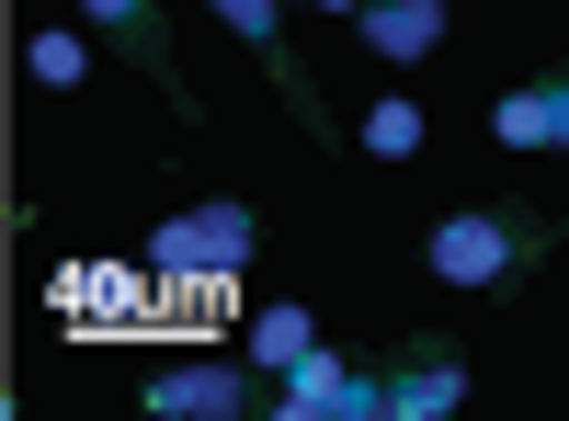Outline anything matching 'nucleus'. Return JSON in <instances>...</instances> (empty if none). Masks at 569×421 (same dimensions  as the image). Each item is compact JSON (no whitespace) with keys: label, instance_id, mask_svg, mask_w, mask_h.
<instances>
[{"label":"nucleus","instance_id":"obj_1","mask_svg":"<svg viewBox=\"0 0 569 421\" xmlns=\"http://www.w3.org/2000/svg\"><path fill=\"white\" fill-rule=\"evenodd\" d=\"M547 262V217L536 206H456L421 228V273L456 297H525V273Z\"/></svg>","mask_w":569,"mask_h":421},{"label":"nucleus","instance_id":"obj_2","mask_svg":"<svg viewBox=\"0 0 569 421\" xmlns=\"http://www.w3.org/2000/svg\"><path fill=\"white\" fill-rule=\"evenodd\" d=\"M251 251H262L251 206H182V217L149 228V273H160V285H228Z\"/></svg>","mask_w":569,"mask_h":421},{"label":"nucleus","instance_id":"obj_3","mask_svg":"<svg viewBox=\"0 0 569 421\" xmlns=\"http://www.w3.org/2000/svg\"><path fill=\"white\" fill-rule=\"evenodd\" d=\"M137 399H149V421H240V410H273V377H262L251 353L240 364H206L194 353V364H160Z\"/></svg>","mask_w":569,"mask_h":421},{"label":"nucleus","instance_id":"obj_4","mask_svg":"<svg viewBox=\"0 0 569 421\" xmlns=\"http://www.w3.org/2000/svg\"><path fill=\"white\" fill-rule=\"evenodd\" d=\"M273 410L284 421H388V399H376V364H353V353H297L273 377Z\"/></svg>","mask_w":569,"mask_h":421},{"label":"nucleus","instance_id":"obj_5","mask_svg":"<svg viewBox=\"0 0 569 421\" xmlns=\"http://www.w3.org/2000/svg\"><path fill=\"white\" fill-rule=\"evenodd\" d=\"M376 399H388V421H456L467 410V353L456 342H399V353H376Z\"/></svg>","mask_w":569,"mask_h":421},{"label":"nucleus","instance_id":"obj_6","mask_svg":"<svg viewBox=\"0 0 569 421\" xmlns=\"http://www.w3.org/2000/svg\"><path fill=\"white\" fill-rule=\"evenodd\" d=\"M353 34L376 69H421L445 46V0H353Z\"/></svg>","mask_w":569,"mask_h":421},{"label":"nucleus","instance_id":"obj_7","mask_svg":"<svg viewBox=\"0 0 569 421\" xmlns=\"http://www.w3.org/2000/svg\"><path fill=\"white\" fill-rule=\"evenodd\" d=\"M490 137L501 149H569V80H525L490 103Z\"/></svg>","mask_w":569,"mask_h":421},{"label":"nucleus","instance_id":"obj_8","mask_svg":"<svg viewBox=\"0 0 569 421\" xmlns=\"http://www.w3.org/2000/svg\"><path fill=\"white\" fill-rule=\"evenodd\" d=\"M80 23L114 46L126 69H149V80H171V34H160V12L149 0H80Z\"/></svg>","mask_w":569,"mask_h":421},{"label":"nucleus","instance_id":"obj_9","mask_svg":"<svg viewBox=\"0 0 569 421\" xmlns=\"http://www.w3.org/2000/svg\"><path fill=\"white\" fill-rule=\"evenodd\" d=\"M240 353L262 364V377H284L297 353H319V319H308L297 297H273V308H251V342H240Z\"/></svg>","mask_w":569,"mask_h":421},{"label":"nucleus","instance_id":"obj_10","mask_svg":"<svg viewBox=\"0 0 569 421\" xmlns=\"http://www.w3.org/2000/svg\"><path fill=\"white\" fill-rule=\"evenodd\" d=\"M23 80H34V91H80V80H91V34H69V23L23 34Z\"/></svg>","mask_w":569,"mask_h":421},{"label":"nucleus","instance_id":"obj_11","mask_svg":"<svg viewBox=\"0 0 569 421\" xmlns=\"http://www.w3.org/2000/svg\"><path fill=\"white\" fill-rule=\"evenodd\" d=\"M421 137H433V126H421V103H399V91H388V103H365L353 149H365V160H421Z\"/></svg>","mask_w":569,"mask_h":421},{"label":"nucleus","instance_id":"obj_12","mask_svg":"<svg viewBox=\"0 0 569 421\" xmlns=\"http://www.w3.org/2000/svg\"><path fill=\"white\" fill-rule=\"evenodd\" d=\"M206 12H217L228 34H240L251 58H273V46H284V0H206Z\"/></svg>","mask_w":569,"mask_h":421},{"label":"nucleus","instance_id":"obj_13","mask_svg":"<svg viewBox=\"0 0 569 421\" xmlns=\"http://www.w3.org/2000/svg\"><path fill=\"white\" fill-rule=\"evenodd\" d=\"M308 12H342V23H353V0H308Z\"/></svg>","mask_w":569,"mask_h":421},{"label":"nucleus","instance_id":"obj_14","mask_svg":"<svg viewBox=\"0 0 569 421\" xmlns=\"http://www.w3.org/2000/svg\"><path fill=\"white\" fill-rule=\"evenodd\" d=\"M558 80H569V69H558Z\"/></svg>","mask_w":569,"mask_h":421}]
</instances>
